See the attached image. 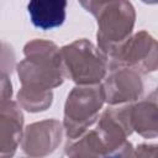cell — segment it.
<instances>
[{"label":"cell","instance_id":"ba28073f","mask_svg":"<svg viewBox=\"0 0 158 158\" xmlns=\"http://www.w3.org/2000/svg\"><path fill=\"white\" fill-rule=\"evenodd\" d=\"M63 125L58 120H44L28 125L21 139V147L27 156H48L59 146Z\"/></svg>","mask_w":158,"mask_h":158},{"label":"cell","instance_id":"7a4b0ae2","mask_svg":"<svg viewBox=\"0 0 158 158\" xmlns=\"http://www.w3.org/2000/svg\"><path fill=\"white\" fill-rule=\"evenodd\" d=\"M64 75L78 85L99 84L107 74V60L86 38L75 40L60 48Z\"/></svg>","mask_w":158,"mask_h":158},{"label":"cell","instance_id":"9c48e42d","mask_svg":"<svg viewBox=\"0 0 158 158\" xmlns=\"http://www.w3.org/2000/svg\"><path fill=\"white\" fill-rule=\"evenodd\" d=\"M67 0H30L27 11L35 27L47 31L63 25Z\"/></svg>","mask_w":158,"mask_h":158},{"label":"cell","instance_id":"52a82bcc","mask_svg":"<svg viewBox=\"0 0 158 158\" xmlns=\"http://www.w3.org/2000/svg\"><path fill=\"white\" fill-rule=\"evenodd\" d=\"M109 72V75L104 78L101 84L105 102L121 105L133 102L141 98L144 88L141 73L125 67Z\"/></svg>","mask_w":158,"mask_h":158},{"label":"cell","instance_id":"8992f818","mask_svg":"<svg viewBox=\"0 0 158 158\" xmlns=\"http://www.w3.org/2000/svg\"><path fill=\"white\" fill-rule=\"evenodd\" d=\"M11 95L9 74L0 72V157L14 156L23 133V115Z\"/></svg>","mask_w":158,"mask_h":158},{"label":"cell","instance_id":"4fadbf2b","mask_svg":"<svg viewBox=\"0 0 158 158\" xmlns=\"http://www.w3.org/2000/svg\"><path fill=\"white\" fill-rule=\"evenodd\" d=\"M10 48H11V47H9L7 44H5V43H1V42H0V59L6 54V52H7Z\"/></svg>","mask_w":158,"mask_h":158},{"label":"cell","instance_id":"8fae6325","mask_svg":"<svg viewBox=\"0 0 158 158\" xmlns=\"http://www.w3.org/2000/svg\"><path fill=\"white\" fill-rule=\"evenodd\" d=\"M17 100L20 106L30 112H40L47 110L53 101L52 90L40 91L21 88L17 93Z\"/></svg>","mask_w":158,"mask_h":158},{"label":"cell","instance_id":"277c9868","mask_svg":"<svg viewBox=\"0 0 158 158\" xmlns=\"http://www.w3.org/2000/svg\"><path fill=\"white\" fill-rule=\"evenodd\" d=\"M98 48L106 57L115 47L127 40L133 30L136 12L128 0H112L98 14Z\"/></svg>","mask_w":158,"mask_h":158},{"label":"cell","instance_id":"5b68a950","mask_svg":"<svg viewBox=\"0 0 158 158\" xmlns=\"http://www.w3.org/2000/svg\"><path fill=\"white\" fill-rule=\"evenodd\" d=\"M158 44L147 31H139L115 47L107 56L109 70L131 68L141 74L156 72L158 67Z\"/></svg>","mask_w":158,"mask_h":158},{"label":"cell","instance_id":"3957f363","mask_svg":"<svg viewBox=\"0 0 158 158\" xmlns=\"http://www.w3.org/2000/svg\"><path fill=\"white\" fill-rule=\"evenodd\" d=\"M101 84L78 85L68 94L64 105L63 130L69 139L81 136L98 118L104 105Z\"/></svg>","mask_w":158,"mask_h":158},{"label":"cell","instance_id":"30bf717a","mask_svg":"<svg viewBox=\"0 0 158 158\" xmlns=\"http://www.w3.org/2000/svg\"><path fill=\"white\" fill-rule=\"evenodd\" d=\"M131 125L138 135L144 138H156L158 135V112L156 93L152 98L131 104Z\"/></svg>","mask_w":158,"mask_h":158},{"label":"cell","instance_id":"7c38bea8","mask_svg":"<svg viewBox=\"0 0 158 158\" xmlns=\"http://www.w3.org/2000/svg\"><path fill=\"white\" fill-rule=\"evenodd\" d=\"M80 2V5L90 14H93L94 16L98 14V11L104 6L106 5L107 2L112 1V0H78Z\"/></svg>","mask_w":158,"mask_h":158},{"label":"cell","instance_id":"6da1fadb","mask_svg":"<svg viewBox=\"0 0 158 158\" xmlns=\"http://www.w3.org/2000/svg\"><path fill=\"white\" fill-rule=\"evenodd\" d=\"M25 59L17 64L21 88L48 91L64 81L60 48L46 40H33L23 47Z\"/></svg>","mask_w":158,"mask_h":158},{"label":"cell","instance_id":"5bb4252c","mask_svg":"<svg viewBox=\"0 0 158 158\" xmlns=\"http://www.w3.org/2000/svg\"><path fill=\"white\" fill-rule=\"evenodd\" d=\"M143 2H147V4H156L157 0H142Z\"/></svg>","mask_w":158,"mask_h":158}]
</instances>
